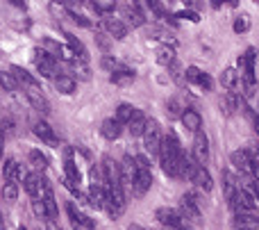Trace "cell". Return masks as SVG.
Masks as SVG:
<instances>
[{
    "label": "cell",
    "mask_w": 259,
    "mask_h": 230,
    "mask_svg": "<svg viewBox=\"0 0 259 230\" xmlns=\"http://www.w3.org/2000/svg\"><path fill=\"white\" fill-rule=\"evenodd\" d=\"M25 96H27V100L34 105L36 112H41V114L50 112V103L46 100V96L41 94V89H25Z\"/></svg>",
    "instance_id": "obj_17"
},
{
    "label": "cell",
    "mask_w": 259,
    "mask_h": 230,
    "mask_svg": "<svg viewBox=\"0 0 259 230\" xmlns=\"http://www.w3.org/2000/svg\"><path fill=\"white\" fill-rule=\"evenodd\" d=\"M198 87H200V89H205V91H211V87H214V80H211V75H209V73H205V71H202L200 80H198Z\"/></svg>",
    "instance_id": "obj_41"
},
{
    "label": "cell",
    "mask_w": 259,
    "mask_h": 230,
    "mask_svg": "<svg viewBox=\"0 0 259 230\" xmlns=\"http://www.w3.org/2000/svg\"><path fill=\"white\" fill-rule=\"evenodd\" d=\"M146 126H148V119L137 109V114L132 117V121L127 123V130H130V135H132V137H143Z\"/></svg>",
    "instance_id": "obj_19"
},
{
    "label": "cell",
    "mask_w": 259,
    "mask_h": 230,
    "mask_svg": "<svg viewBox=\"0 0 259 230\" xmlns=\"http://www.w3.org/2000/svg\"><path fill=\"white\" fill-rule=\"evenodd\" d=\"M100 169H103V178H105V182H107V187L121 182V164H116L112 158H105L103 164H100Z\"/></svg>",
    "instance_id": "obj_9"
},
{
    "label": "cell",
    "mask_w": 259,
    "mask_h": 230,
    "mask_svg": "<svg viewBox=\"0 0 259 230\" xmlns=\"http://www.w3.org/2000/svg\"><path fill=\"white\" fill-rule=\"evenodd\" d=\"M234 223H237L239 230H255L259 228V217H255L252 212H241V214H237Z\"/></svg>",
    "instance_id": "obj_20"
},
{
    "label": "cell",
    "mask_w": 259,
    "mask_h": 230,
    "mask_svg": "<svg viewBox=\"0 0 259 230\" xmlns=\"http://www.w3.org/2000/svg\"><path fill=\"white\" fill-rule=\"evenodd\" d=\"M32 130H34V135L39 137V139H44L46 144L55 146V148H57V146H59V141H57V137H55L53 128H50V126H48V123H46V121H36Z\"/></svg>",
    "instance_id": "obj_16"
},
{
    "label": "cell",
    "mask_w": 259,
    "mask_h": 230,
    "mask_svg": "<svg viewBox=\"0 0 259 230\" xmlns=\"http://www.w3.org/2000/svg\"><path fill=\"white\" fill-rule=\"evenodd\" d=\"M221 85L230 91V94H241V73L237 68H225L221 75Z\"/></svg>",
    "instance_id": "obj_10"
},
{
    "label": "cell",
    "mask_w": 259,
    "mask_h": 230,
    "mask_svg": "<svg viewBox=\"0 0 259 230\" xmlns=\"http://www.w3.org/2000/svg\"><path fill=\"white\" fill-rule=\"evenodd\" d=\"M155 217H157V221L166 228H180L184 223V217L173 208H159L155 212Z\"/></svg>",
    "instance_id": "obj_6"
},
{
    "label": "cell",
    "mask_w": 259,
    "mask_h": 230,
    "mask_svg": "<svg viewBox=\"0 0 259 230\" xmlns=\"http://www.w3.org/2000/svg\"><path fill=\"white\" fill-rule=\"evenodd\" d=\"M18 230H27V228H25V226H21V228H18Z\"/></svg>",
    "instance_id": "obj_49"
},
{
    "label": "cell",
    "mask_w": 259,
    "mask_h": 230,
    "mask_svg": "<svg viewBox=\"0 0 259 230\" xmlns=\"http://www.w3.org/2000/svg\"><path fill=\"white\" fill-rule=\"evenodd\" d=\"M184 75H187V80L189 82H196L198 85V80H200V75H202V71L198 66H187V71H184Z\"/></svg>",
    "instance_id": "obj_39"
},
{
    "label": "cell",
    "mask_w": 259,
    "mask_h": 230,
    "mask_svg": "<svg viewBox=\"0 0 259 230\" xmlns=\"http://www.w3.org/2000/svg\"><path fill=\"white\" fill-rule=\"evenodd\" d=\"M134 160H137L139 173H137V180H134V185H132V194L137 196V199H141V196H146V191L150 189V185H152V173H150V164H148L146 155H137Z\"/></svg>",
    "instance_id": "obj_1"
},
{
    "label": "cell",
    "mask_w": 259,
    "mask_h": 230,
    "mask_svg": "<svg viewBox=\"0 0 259 230\" xmlns=\"http://www.w3.org/2000/svg\"><path fill=\"white\" fill-rule=\"evenodd\" d=\"M23 189L27 191L30 199H39L41 189H44V178H41L39 173H27V178L23 180Z\"/></svg>",
    "instance_id": "obj_12"
},
{
    "label": "cell",
    "mask_w": 259,
    "mask_h": 230,
    "mask_svg": "<svg viewBox=\"0 0 259 230\" xmlns=\"http://www.w3.org/2000/svg\"><path fill=\"white\" fill-rule=\"evenodd\" d=\"M230 160H232V167L237 169V171H241V173H252L255 155H252L250 150H234V153L230 155Z\"/></svg>",
    "instance_id": "obj_7"
},
{
    "label": "cell",
    "mask_w": 259,
    "mask_h": 230,
    "mask_svg": "<svg viewBox=\"0 0 259 230\" xmlns=\"http://www.w3.org/2000/svg\"><path fill=\"white\" fill-rule=\"evenodd\" d=\"M71 66H73V71L77 73V78H80V80H89V78H91L89 66H87V62H82V59H75V62H71Z\"/></svg>",
    "instance_id": "obj_32"
},
{
    "label": "cell",
    "mask_w": 259,
    "mask_h": 230,
    "mask_svg": "<svg viewBox=\"0 0 259 230\" xmlns=\"http://www.w3.org/2000/svg\"><path fill=\"white\" fill-rule=\"evenodd\" d=\"M46 230H59L57 221H48V223H46Z\"/></svg>",
    "instance_id": "obj_45"
},
{
    "label": "cell",
    "mask_w": 259,
    "mask_h": 230,
    "mask_svg": "<svg viewBox=\"0 0 259 230\" xmlns=\"http://www.w3.org/2000/svg\"><path fill=\"white\" fill-rule=\"evenodd\" d=\"M0 230H5V228H3V221H0Z\"/></svg>",
    "instance_id": "obj_50"
},
{
    "label": "cell",
    "mask_w": 259,
    "mask_h": 230,
    "mask_svg": "<svg viewBox=\"0 0 259 230\" xmlns=\"http://www.w3.org/2000/svg\"><path fill=\"white\" fill-rule=\"evenodd\" d=\"M91 7H94L98 14H109V12H114V9H116V5H114V3H103V0H96V3H91Z\"/></svg>",
    "instance_id": "obj_37"
},
{
    "label": "cell",
    "mask_w": 259,
    "mask_h": 230,
    "mask_svg": "<svg viewBox=\"0 0 259 230\" xmlns=\"http://www.w3.org/2000/svg\"><path fill=\"white\" fill-rule=\"evenodd\" d=\"M180 119H182V126L187 128L189 132H193V135H196V132H200V128H202V117L196 112V109L187 107V109H184V114H182Z\"/></svg>",
    "instance_id": "obj_15"
},
{
    "label": "cell",
    "mask_w": 259,
    "mask_h": 230,
    "mask_svg": "<svg viewBox=\"0 0 259 230\" xmlns=\"http://www.w3.org/2000/svg\"><path fill=\"white\" fill-rule=\"evenodd\" d=\"M234 32H237V34H241V32H246L248 27H250V21H248V16L246 14H243V16H237V21H234Z\"/></svg>",
    "instance_id": "obj_38"
},
{
    "label": "cell",
    "mask_w": 259,
    "mask_h": 230,
    "mask_svg": "<svg viewBox=\"0 0 259 230\" xmlns=\"http://www.w3.org/2000/svg\"><path fill=\"white\" fill-rule=\"evenodd\" d=\"M180 214L184 217V221H200V205H198L196 194H184L180 201Z\"/></svg>",
    "instance_id": "obj_4"
},
{
    "label": "cell",
    "mask_w": 259,
    "mask_h": 230,
    "mask_svg": "<svg viewBox=\"0 0 259 230\" xmlns=\"http://www.w3.org/2000/svg\"><path fill=\"white\" fill-rule=\"evenodd\" d=\"M134 114H137V107H132V105H127V103H121L116 107V117H114V119H116L121 126H127V123L132 121Z\"/></svg>",
    "instance_id": "obj_22"
},
{
    "label": "cell",
    "mask_w": 259,
    "mask_h": 230,
    "mask_svg": "<svg viewBox=\"0 0 259 230\" xmlns=\"http://www.w3.org/2000/svg\"><path fill=\"white\" fill-rule=\"evenodd\" d=\"M109 82H112V85H118V87L132 85V82H134V71L125 68V71H116V73H112V75H109Z\"/></svg>",
    "instance_id": "obj_25"
},
{
    "label": "cell",
    "mask_w": 259,
    "mask_h": 230,
    "mask_svg": "<svg viewBox=\"0 0 259 230\" xmlns=\"http://www.w3.org/2000/svg\"><path fill=\"white\" fill-rule=\"evenodd\" d=\"M0 160H3V144H0Z\"/></svg>",
    "instance_id": "obj_48"
},
{
    "label": "cell",
    "mask_w": 259,
    "mask_h": 230,
    "mask_svg": "<svg viewBox=\"0 0 259 230\" xmlns=\"http://www.w3.org/2000/svg\"><path fill=\"white\" fill-rule=\"evenodd\" d=\"M44 50L55 59L62 57V46H59L57 41H53V39H44Z\"/></svg>",
    "instance_id": "obj_33"
},
{
    "label": "cell",
    "mask_w": 259,
    "mask_h": 230,
    "mask_svg": "<svg viewBox=\"0 0 259 230\" xmlns=\"http://www.w3.org/2000/svg\"><path fill=\"white\" fill-rule=\"evenodd\" d=\"M219 107H221V112L225 114V117H230V114H234V109H237V94H223L221 96V100H219Z\"/></svg>",
    "instance_id": "obj_24"
},
{
    "label": "cell",
    "mask_w": 259,
    "mask_h": 230,
    "mask_svg": "<svg viewBox=\"0 0 259 230\" xmlns=\"http://www.w3.org/2000/svg\"><path fill=\"white\" fill-rule=\"evenodd\" d=\"M3 199L9 201V203H14V201L18 199V182H5V187H3Z\"/></svg>",
    "instance_id": "obj_31"
},
{
    "label": "cell",
    "mask_w": 259,
    "mask_h": 230,
    "mask_svg": "<svg viewBox=\"0 0 259 230\" xmlns=\"http://www.w3.org/2000/svg\"><path fill=\"white\" fill-rule=\"evenodd\" d=\"M66 36H68V48L75 53V57L82 59V62H87V48H84V44H82L80 39H75L73 34H66Z\"/></svg>",
    "instance_id": "obj_28"
},
{
    "label": "cell",
    "mask_w": 259,
    "mask_h": 230,
    "mask_svg": "<svg viewBox=\"0 0 259 230\" xmlns=\"http://www.w3.org/2000/svg\"><path fill=\"white\" fill-rule=\"evenodd\" d=\"M100 132H103V137H105V139L114 141V139H118V137H121L123 126L116 121V119H105V121H103V126H100Z\"/></svg>",
    "instance_id": "obj_18"
},
{
    "label": "cell",
    "mask_w": 259,
    "mask_h": 230,
    "mask_svg": "<svg viewBox=\"0 0 259 230\" xmlns=\"http://www.w3.org/2000/svg\"><path fill=\"white\" fill-rule=\"evenodd\" d=\"M103 27L118 41L127 36V25L121 21V18H103Z\"/></svg>",
    "instance_id": "obj_14"
},
{
    "label": "cell",
    "mask_w": 259,
    "mask_h": 230,
    "mask_svg": "<svg viewBox=\"0 0 259 230\" xmlns=\"http://www.w3.org/2000/svg\"><path fill=\"white\" fill-rule=\"evenodd\" d=\"M0 85H3L7 91H16L18 82L14 80V75H12V73H5V71H3V73H0Z\"/></svg>",
    "instance_id": "obj_35"
},
{
    "label": "cell",
    "mask_w": 259,
    "mask_h": 230,
    "mask_svg": "<svg viewBox=\"0 0 259 230\" xmlns=\"http://www.w3.org/2000/svg\"><path fill=\"white\" fill-rule=\"evenodd\" d=\"M103 68H107V71L116 73V71H125V66H123L121 62H116L114 57H103Z\"/></svg>",
    "instance_id": "obj_36"
},
{
    "label": "cell",
    "mask_w": 259,
    "mask_h": 230,
    "mask_svg": "<svg viewBox=\"0 0 259 230\" xmlns=\"http://www.w3.org/2000/svg\"><path fill=\"white\" fill-rule=\"evenodd\" d=\"M252 123H255V132L259 135V112L255 114V117H252Z\"/></svg>",
    "instance_id": "obj_46"
},
{
    "label": "cell",
    "mask_w": 259,
    "mask_h": 230,
    "mask_svg": "<svg viewBox=\"0 0 259 230\" xmlns=\"http://www.w3.org/2000/svg\"><path fill=\"white\" fill-rule=\"evenodd\" d=\"M55 87H57V91H62V94H73V91L77 89V82L73 80L71 75H57L55 78Z\"/></svg>",
    "instance_id": "obj_23"
},
{
    "label": "cell",
    "mask_w": 259,
    "mask_h": 230,
    "mask_svg": "<svg viewBox=\"0 0 259 230\" xmlns=\"http://www.w3.org/2000/svg\"><path fill=\"white\" fill-rule=\"evenodd\" d=\"M157 62L164 64V66H173L175 64V50L170 48V46H161V48L157 50Z\"/></svg>",
    "instance_id": "obj_26"
},
{
    "label": "cell",
    "mask_w": 259,
    "mask_h": 230,
    "mask_svg": "<svg viewBox=\"0 0 259 230\" xmlns=\"http://www.w3.org/2000/svg\"><path fill=\"white\" fill-rule=\"evenodd\" d=\"M137 173H139L137 160L130 158V155H125V158H123V162H121V182H123V187H130V189H132L134 180H137Z\"/></svg>",
    "instance_id": "obj_8"
},
{
    "label": "cell",
    "mask_w": 259,
    "mask_h": 230,
    "mask_svg": "<svg viewBox=\"0 0 259 230\" xmlns=\"http://www.w3.org/2000/svg\"><path fill=\"white\" fill-rule=\"evenodd\" d=\"M87 196H89V205L96 210L105 208V199H107V187H103V182H91L89 191H87Z\"/></svg>",
    "instance_id": "obj_11"
},
{
    "label": "cell",
    "mask_w": 259,
    "mask_h": 230,
    "mask_svg": "<svg viewBox=\"0 0 259 230\" xmlns=\"http://www.w3.org/2000/svg\"><path fill=\"white\" fill-rule=\"evenodd\" d=\"M127 230H146V228H143V226H139V223H130Z\"/></svg>",
    "instance_id": "obj_47"
},
{
    "label": "cell",
    "mask_w": 259,
    "mask_h": 230,
    "mask_svg": "<svg viewBox=\"0 0 259 230\" xmlns=\"http://www.w3.org/2000/svg\"><path fill=\"white\" fill-rule=\"evenodd\" d=\"M230 205H232V210L237 214H241V212H255L257 201H255V194H250L248 189H241V187H239V189L234 191V196L230 199Z\"/></svg>",
    "instance_id": "obj_3"
},
{
    "label": "cell",
    "mask_w": 259,
    "mask_h": 230,
    "mask_svg": "<svg viewBox=\"0 0 259 230\" xmlns=\"http://www.w3.org/2000/svg\"><path fill=\"white\" fill-rule=\"evenodd\" d=\"M193 160H196L198 164H207V160H209V139H207L205 132H196V137H193Z\"/></svg>",
    "instance_id": "obj_5"
},
{
    "label": "cell",
    "mask_w": 259,
    "mask_h": 230,
    "mask_svg": "<svg viewBox=\"0 0 259 230\" xmlns=\"http://www.w3.org/2000/svg\"><path fill=\"white\" fill-rule=\"evenodd\" d=\"M161 141H164V135H161V128L155 119H150L146 126V132H143V146L150 155H159Z\"/></svg>",
    "instance_id": "obj_2"
},
{
    "label": "cell",
    "mask_w": 259,
    "mask_h": 230,
    "mask_svg": "<svg viewBox=\"0 0 259 230\" xmlns=\"http://www.w3.org/2000/svg\"><path fill=\"white\" fill-rule=\"evenodd\" d=\"M96 41H98V46L103 50H109V41L105 39V34H100V32H98V34H96Z\"/></svg>",
    "instance_id": "obj_44"
},
{
    "label": "cell",
    "mask_w": 259,
    "mask_h": 230,
    "mask_svg": "<svg viewBox=\"0 0 259 230\" xmlns=\"http://www.w3.org/2000/svg\"><path fill=\"white\" fill-rule=\"evenodd\" d=\"M184 109H187V107H182L178 98H173V100H170V103H168V114H170V117H178V114H180V117H182V114H184Z\"/></svg>",
    "instance_id": "obj_40"
},
{
    "label": "cell",
    "mask_w": 259,
    "mask_h": 230,
    "mask_svg": "<svg viewBox=\"0 0 259 230\" xmlns=\"http://www.w3.org/2000/svg\"><path fill=\"white\" fill-rule=\"evenodd\" d=\"M27 158H30V162H32V167L34 169H39V171H44L46 167H48V158H46L44 153H41V150H30V155H27Z\"/></svg>",
    "instance_id": "obj_29"
},
{
    "label": "cell",
    "mask_w": 259,
    "mask_h": 230,
    "mask_svg": "<svg viewBox=\"0 0 259 230\" xmlns=\"http://www.w3.org/2000/svg\"><path fill=\"white\" fill-rule=\"evenodd\" d=\"M175 18H189V21H193V23L200 21L196 12H180V14H175Z\"/></svg>",
    "instance_id": "obj_43"
},
{
    "label": "cell",
    "mask_w": 259,
    "mask_h": 230,
    "mask_svg": "<svg viewBox=\"0 0 259 230\" xmlns=\"http://www.w3.org/2000/svg\"><path fill=\"white\" fill-rule=\"evenodd\" d=\"M64 171H66V176H64V178H68L71 182L80 185V169L75 167V162H73V160H66V162H64Z\"/></svg>",
    "instance_id": "obj_30"
},
{
    "label": "cell",
    "mask_w": 259,
    "mask_h": 230,
    "mask_svg": "<svg viewBox=\"0 0 259 230\" xmlns=\"http://www.w3.org/2000/svg\"><path fill=\"white\" fill-rule=\"evenodd\" d=\"M71 16H73V21L77 23V25H82V27H91V21L87 16H82V14H77V12H71Z\"/></svg>",
    "instance_id": "obj_42"
},
{
    "label": "cell",
    "mask_w": 259,
    "mask_h": 230,
    "mask_svg": "<svg viewBox=\"0 0 259 230\" xmlns=\"http://www.w3.org/2000/svg\"><path fill=\"white\" fill-rule=\"evenodd\" d=\"M123 14H125V18H130V23H132L134 27H139V25L146 23V16L141 14L139 5H123Z\"/></svg>",
    "instance_id": "obj_21"
},
{
    "label": "cell",
    "mask_w": 259,
    "mask_h": 230,
    "mask_svg": "<svg viewBox=\"0 0 259 230\" xmlns=\"http://www.w3.org/2000/svg\"><path fill=\"white\" fill-rule=\"evenodd\" d=\"M18 167L21 164L16 162V160H5V167H3V178H5V182H14L16 180V173H18Z\"/></svg>",
    "instance_id": "obj_27"
},
{
    "label": "cell",
    "mask_w": 259,
    "mask_h": 230,
    "mask_svg": "<svg viewBox=\"0 0 259 230\" xmlns=\"http://www.w3.org/2000/svg\"><path fill=\"white\" fill-rule=\"evenodd\" d=\"M9 73H12L14 80H16L18 85H23L25 89H39V82H36V78L30 75V73H27L23 66H12V68H9Z\"/></svg>",
    "instance_id": "obj_13"
},
{
    "label": "cell",
    "mask_w": 259,
    "mask_h": 230,
    "mask_svg": "<svg viewBox=\"0 0 259 230\" xmlns=\"http://www.w3.org/2000/svg\"><path fill=\"white\" fill-rule=\"evenodd\" d=\"M32 212L39 219H48V210H46V203L41 201V196L39 199H32Z\"/></svg>",
    "instance_id": "obj_34"
}]
</instances>
